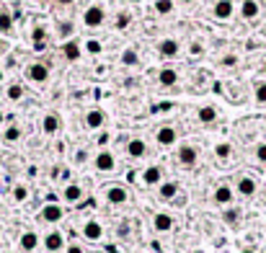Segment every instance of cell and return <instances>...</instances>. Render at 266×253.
I'll return each mask as SVG.
<instances>
[{
	"label": "cell",
	"instance_id": "obj_1",
	"mask_svg": "<svg viewBox=\"0 0 266 253\" xmlns=\"http://www.w3.org/2000/svg\"><path fill=\"white\" fill-rule=\"evenodd\" d=\"M49 75H52V70H49L47 62H41V59H34V62H28L23 67V78L31 83V85H47Z\"/></svg>",
	"mask_w": 266,
	"mask_h": 253
},
{
	"label": "cell",
	"instance_id": "obj_2",
	"mask_svg": "<svg viewBox=\"0 0 266 253\" xmlns=\"http://www.w3.org/2000/svg\"><path fill=\"white\" fill-rule=\"evenodd\" d=\"M65 246H67V235L60 228H52V230H47L41 235L44 253H65Z\"/></svg>",
	"mask_w": 266,
	"mask_h": 253
},
{
	"label": "cell",
	"instance_id": "obj_3",
	"mask_svg": "<svg viewBox=\"0 0 266 253\" xmlns=\"http://www.w3.org/2000/svg\"><path fill=\"white\" fill-rule=\"evenodd\" d=\"M233 191L235 197H243V199H254L256 191H259V181L251 173H238L233 181Z\"/></svg>",
	"mask_w": 266,
	"mask_h": 253
},
{
	"label": "cell",
	"instance_id": "obj_4",
	"mask_svg": "<svg viewBox=\"0 0 266 253\" xmlns=\"http://www.w3.org/2000/svg\"><path fill=\"white\" fill-rule=\"evenodd\" d=\"M176 166H181V168H194L197 163H199V150H197V145H191V142H181L179 147H176Z\"/></svg>",
	"mask_w": 266,
	"mask_h": 253
},
{
	"label": "cell",
	"instance_id": "obj_5",
	"mask_svg": "<svg viewBox=\"0 0 266 253\" xmlns=\"http://www.w3.org/2000/svg\"><path fill=\"white\" fill-rule=\"evenodd\" d=\"M39 220L44 222V225H49V228H57L65 220V207L57 204V202H47L39 210Z\"/></svg>",
	"mask_w": 266,
	"mask_h": 253
},
{
	"label": "cell",
	"instance_id": "obj_6",
	"mask_svg": "<svg viewBox=\"0 0 266 253\" xmlns=\"http://www.w3.org/2000/svg\"><path fill=\"white\" fill-rule=\"evenodd\" d=\"M103 202L111 204V207H124L129 202V189L122 186V184H109V186H103Z\"/></svg>",
	"mask_w": 266,
	"mask_h": 253
},
{
	"label": "cell",
	"instance_id": "obj_7",
	"mask_svg": "<svg viewBox=\"0 0 266 253\" xmlns=\"http://www.w3.org/2000/svg\"><path fill=\"white\" fill-rule=\"evenodd\" d=\"M80 235H83V241H88V243H101L103 235H106V230H103V222L98 217H88L80 225Z\"/></svg>",
	"mask_w": 266,
	"mask_h": 253
},
{
	"label": "cell",
	"instance_id": "obj_8",
	"mask_svg": "<svg viewBox=\"0 0 266 253\" xmlns=\"http://www.w3.org/2000/svg\"><path fill=\"white\" fill-rule=\"evenodd\" d=\"M103 23H106V8L101 3H91L83 10V26L85 28H101Z\"/></svg>",
	"mask_w": 266,
	"mask_h": 253
},
{
	"label": "cell",
	"instance_id": "obj_9",
	"mask_svg": "<svg viewBox=\"0 0 266 253\" xmlns=\"http://www.w3.org/2000/svg\"><path fill=\"white\" fill-rule=\"evenodd\" d=\"M93 168H96V173H114L116 171V155L109 147H101L93 155Z\"/></svg>",
	"mask_w": 266,
	"mask_h": 253
},
{
	"label": "cell",
	"instance_id": "obj_10",
	"mask_svg": "<svg viewBox=\"0 0 266 253\" xmlns=\"http://www.w3.org/2000/svg\"><path fill=\"white\" fill-rule=\"evenodd\" d=\"M155 145L158 147H176L179 145V129L173 124H160L155 129Z\"/></svg>",
	"mask_w": 266,
	"mask_h": 253
},
{
	"label": "cell",
	"instance_id": "obj_11",
	"mask_svg": "<svg viewBox=\"0 0 266 253\" xmlns=\"http://www.w3.org/2000/svg\"><path fill=\"white\" fill-rule=\"evenodd\" d=\"M62 202H65L67 207L83 204V202H85V189H83V184H78V181L65 184V189H62Z\"/></svg>",
	"mask_w": 266,
	"mask_h": 253
},
{
	"label": "cell",
	"instance_id": "obj_12",
	"mask_svg": "<svg viewBox=\"0 0 266 253\" xmlns=\"http://www.w3.org/2000/svg\"><path fill=\"white\" fill-rule=\"evenodd\" d=\"M158 57H163V59H176L181 54V41L176 39V36H163L158 41V47H155Z\"/></svg>",
	"mask_w": 266,
	"mask_h": 253
},
{
	"label": "cell",
	"instance_id": "obj_13",
	"mask_svg": "<svg viewBox=\"0 0 266 253\" xmlns=\"http://www.w3.org/2000/svg\"><path fill=\"white\" fill-rule=\"evenodd\" d=\"M41 248V235L36 230H23L18 235V251L21 253H36Z\"/></svg>",
	"mask_w": 266,
	"mask_h": 253
},
{
	"label": "cell",
	"instance_id": "obj_14",
	"mask_svg": "<svg viewBox=\"0 0 266 253\" xmlns=\"http://www.w3.org/2000/svg\"><path fill=\"white\" fill-rule=\"evenodd\" d=\"M41 132L47 137L60 135V132H62V116L57 114V111H47V114L41 116Z\"/></svg>",
	"mask_w": 266,
	"mask_h": 253
},
{
	"label": "cell",
	"instance_id": "obj_15",
	"mask_svg": "<svg viewBox=\"0 0 266 253\" xmlns=\"http://www.w3.org/2000/svg\"><path fill=\"white\" fill-rule=\"evenodd\" d=\"M212 202L217 204V207H230L233 202H235V191H233V186L230 184H217L215 186V191H212Z\"/></svg>",
	"mask_w": 266,
	"mask_h": 253
},
{
	"label": "cell",
	"instance_id": "obj_16",
	"mask_svg": "<svg viewBox=\"0 0 266 253\" xmlns=\"http://www.w3.org/2000/svg\"><path fill=\"white\" fill-rule=\"evenodd\" d=\"M83 122H85V127L91 132H101L103 127H106V111L103 109H88Z\"/></svg>",
	"mask_w": 266,
	"mask_h": 253
},
{
	"label": "cell",
	"instance_id": "obj_17",
	"mask_svg": "<svg viewBox=\"0 0 266 253\" xmlns=\"http://www.w3.org/2000/svg\"><path fill=\"white\" fill-rule=\"evenodd\" d=\"M60 54L67 59V62H78V59L83 57V44L72 36L67 41H62V47H60Z\"/></svg>",
	"mask_w": 266,
	"mask_h": 253
},
{
	"label": "cell",
	"instance_id": "obj_18",
	"mask_svg": "<svg viewBox=\"0 0 266 253\" xmlns=\"http://www.w3.org/2000/svg\"><path fill=\"white\" fill-rule=\"evenodd\" d=\"M140 181H142V186H147V189L158 186L160 181H163V168H160L158 163H153V166H147V168L140 173Z\"/></svg>",
	"mask_w": 266,
	"mask_h": 253
},
{
	"label": "cell",
	"instance_id": "obj_19",
	"mask_svg": "<svg viewBox=\"0 0 266 253\" xmlns=\"http://www.w3.org/2000/svg\"><path fill=\"white\" fill-rule=\"evenodd\" d=\"M173 228H176V220H173L168 212H155V215H153V230H155L158 235H168Z\"/></svg>",
	"mask_w": 266,
	"mask_h": 253
},
{
	"label": "cell",
	"instance_id": "obj_20",
	"mask_svg": "<svg viewBox=\"0 0 266 253\" xmlns=\"http://www.w3.org/2000/svg\"><path fill=\"white\" fill-rule=\"evenodd\" d=\"M124 150H127V158H132V160H142V158L147 155V142H145L142 137H129Z\"/></svg>",
	"mask_w": 266,
	"mask_h": 253
},
{
	"label": "cell",
	"instance_id": "obj_21",
	"mask_svg": "<svg viewBox=\"0 0 266 253\" xmlns=\"http://www.w3.org/2000/svg\"><path fill=\"white\" fill-rule=\"evenodd\" d=\"M47 44H49V31H47V26L36 23V26L31 28V47H34V52H44V49H47Z\"/></svg>",
	"mask_w": 266,
	"mask_h": 253
},
{
	"label": "cell",
	"instance_id": "obj_22",
	"mask_svg": "<svg viewBox=\"0 0 266 253\" xmlns=\"http://www.w3.org/2000/svg\"><path fill=\"white\" fill-rule=\"evenodd\" d=\"M179 80H181V72L176 67H160V72H158L160 88H173V85H179Z\"/></svg>",
	"mask_w": 266,
	"mask_h": 253
},
{
	"label": "cell",
	"instance_id": "obj_23",
	"mask_svg": "<svg viewBox=\"0 0 266 253\" xmlns=\"http://www.w3.org/2000/svg\"><path fill=\"white\" fill-rule=\"evenodd\" d=\"M233 13H235V3H233V0H217V3L212 5V16L217 21H230Z\"/></svg>",
	"mask_w": 266,
	"mask_h": 253
},
{
	"label": "cell",
	"instance_id": "obj_24",
	"mask_svg": "<svg viewBox=\"0 0 266 253\" xmlns=\"http://www.w3.org/2000/svg\"><path fill=\"white\" fill-rule=\"evenodd\" d=\"M179 191H181V186H179V181H160L158 184V197L163 199V202H173L176 197H179Z\"/></svg>",
	"mask_w": 266,
	"mask_h": 253
},
{
	"label": "cell",
	"instance_id": "obj_25",
	"mask_svg": "<svg viewBox=\"0 0 266 253\" xmlns=\"http://www.w3.org/2000/svg\"><path fill=\"white\" fill-rule=\"evenodd\" d=\"M21 137H23V127H21L18 122H10V124H5L3 135H0V140H3L5 145H16V142H21Z\"/></svg>",
	"mask_w": 266,
	"mask_h": 253
},
{
	"label": "cell",
	"instance_id": "obj_26",
	"mask_svg": "<svg viewBox=\"0 0 266 253\" xmlns=\"http://www.w3.org/2000/svg\"><path fill=\"white\" fill-rule=\"evenodd\" d=\"M54 34H57V39H60V41H67V39L75 36V23H72L70 18H60V21H57V26H54Z\"/></svg>",
	"mask_w": 266,
	"mask_h": 253
},
{
	"label": "cell",
	"instance_id": "obj_27",
	"mask_svg": "<svg viewBox=\"0 0 266 253\" xmlns=\"http://www.w3.org/2000/svg\"><path fill=\"white\" fill-rule=\"evenodd\" d=\"M217 116H220V114H217V109H215V106H210V103H207V106H199V109H197V122H199V124H215V122H217Z\"/></svg>",
	"mask_w": 266,
	"mask_h": 253
},
{
	"label": "cell",
	"instance_id": "obj_28",
	"mask_svg": "<svg viewBox=\"0 0 266 253\" xmlns=\"http://www.w3.org/2000/svg\"><path fill=\"white\" fill-rule=\"evenodd\" d=\"M259 13H261L259 0H243V3H241V16H243L246 21H254V18H259Z\"/></svg>",
	"mask_w": 266,
	"mask_h": 253
},
{
	"label": "cell",
	"instance_id": "obj_29",
	"mask_svg": "<svg viewBox=\"0 0 266 253\" xmlns=\"http://www.w3.org/2000/svg\"><path fill=\"white\" fill-rule=\"evenodd\" d=\"M241 220H243L241 210H235L233 204H230V207H225V210H223V222H225L228 228H238V225H241Z\"/></svg>",
	"mask_w": 266,
	"mask_h": 253
},
{
	"label": "cell",
	"instance_id": "obj_30",
	"mask_svg": "<svg viewBox=\"0 0 266 253\" xmlns=\"http://www.w3.org/2000/svg\"><path fill=\"white\" fill-rule=\"evenodd\" d=\"M23 96H26V88H23V83H8V88H5V98H8L10 103H18V101H23Z\"/></svg>",
	"mask_w": 266,
	"mask_h": 253
},
{
	"label": "cell",
	"instance_id": "obj_31",
	"mask_svg": "<svg viewBox=\"0 0 266 253\" xmlns=\"http://www.w3.org/2000/svg\"><path fill=\"white\" fill-rule=\"evenodd\" d=\"M13 13L10 10H5V8H0V36H8V34H13Z\"/></svg>",
	"mask_w": 266,
	"mask_h": 253
},
{
	"label": "cell",
	"instance_id": "obj_32",
	"mask_svg": "<svg viewBox=\"0 0 266 253\" xmlns=\"http://www.w3.org/2000/svg\"><path fill=\"white\" fill-rule=\"evenodd\" d=\"M153 10L158 16H171L176 10V0H153Z\"/></svg>",
	"mask_w": 266,
	"mask_h": 253
},
{
	"label": "cell",
	"instance_id": "obj_33",
	"mask_svg": "<svg viewBox=\"0 0 266 253\" xmlns=\"http://www.w3.org/2000/svg\"><path fill=\"white\" fill-rule=\"evenodd\" d=\"M119 62H122L124 67H140V54H137V49L127 47V49L122 52V57H119Z\"/></svg>",
	"mask_w": 266,
	"mask_h": 253
},
{
	"label": "cell",
	"instance_id": "obj_34",
	"mask_svg": "<svg viewBox=\"0 0 266 253\" xmlns=\"http://www.w3.org/2000/svg\"><path fill=\"white\" fill-rule=\"evenodd\" d=\"M215 158H217L220 163H228V160L233 158V145H230V142H217V145H215Z\"/></svg>",
	"mask_w": 266,
	"mask_h": 253
},
{
	"label": "cell",
	"instance_id": "obj_35",
	"mask_svg": "<svg viewBox=\"0 0 266 253\" xmlns=\"http://www.w3.org/2000/svg\"><path fill=\"white\" fill-rule=\"evenodd\" d=\"M10 197H13V202H16V204H23L28 199V186L26 184H13Z\"/></svg>",
	"mask_w": 266,
	"mask_h": 253
},
{
	"label": "cell",
	"instance_id": "obj_36",
	"mask_svg": "<svg viewBox=\"0 0 266 253\" xmlns=\"http://www.w3.org/2000/svg\"><path fill=\"white\" fill-rule=\"evenodd\" d=\"M129 23H132V13H129V10H122L119 16L114 18V28H116V31H124Z\"/></svg>",
	"mask_w": 266,
	"mask_h": 253
},
{
	"label": "cell",
	"instance_id": "obj_37",
	"mask_svg": "<svg viewBox=\"0 0 266 253\" xmlns=\"http://www.w3.org/2000/svg\"><path fill=\"white\" fill-rule=\"evenodd\" d=\"M254 98H256L259 106H266V80L256 83V88H254Z\"/></svg>",
	"mask_w": 266,
	"mask_h": 253
},
{
	"label": "cell",
	"instance_id": "obj_38",
	"mask_svg": "<svg viewBox=\"0 0 266 253\" xmlns=\"http://www.w3.org/2000/svg\"><path fill=\"white\" fill-rule=\"evenodd\" d=\"M101 49H103V47H101L98 39H88L85 47H83V52H88V54H101Z\"/></svg>",
	"mask_w": 266,
	"mask_h": 253
},
{
	"label": "cell",
	"instance_id": "obj_39",
	"mask_svg": "<svg viewBox=\"0 0 266 253\" xmlns=\"http://www.w3.org/2000/svg\"><path fill=\"white\" fill-rule=\"evenodd\" d=\"M254 155H256V160L261 163V166H266V142H259V145H256Z\"/></svg>",
	"mask_w": 266,
	"mask_h": 253
},
{
	"label": "cell",
	"instance_id": "obj_40",
	"mask_svg": "<svg viewBox=\"0 0 266 253\" xmlns=\"http://www.w3.org/2000/svg\"><path fill=\"white\" fill-rule=\"evenodd\" d=\"M65 253H85V246L78 243V241H72V243L65 246Z\"/></svg>",
	"mask_w": 266,
	"mask_h": 253
},
{
	"label": "cell",
	"instance_id": "obj_41",
	"mask_svg": "<svg viewBox=\"0 0 266 253\" xmlns=\"http://www.w3.org/2000/svg\"><path fill=\"white\" fill-rule=\"evenodd\" d=\"M220 62H223V67H235L238 65V54H225Z\"/></svg>",
	"mask_w": 266,
	"mask_h": 253
},
{
	"label": "cell",
	"instance_id": "obj_42",
	"mask_svg": "<svg viewBox=\"0 0 266 253\" xmlns=\"http://www.w3.org/2000/svg\"><path fill=\"white\" fill-rule=\"evenodd\" d=\"M85 158H88V153H85V150H75V163H78V166H83Z\"/></svg>",
	"mask_w": 266,
	"mask_h": 253
},
{
	"label": "cell",
	"instance_id": "obj_43",
	"mask_svg": "<svg viewBox=\"0 0 266 253\" xmlns=\"http://www.w3.org/2000/svg\"><path fill=\"white\" fill-rule=\"evenodd\" d=\"M5 52H8V41L0 36V54H5Z\"/></svg>",
	"mask_w": 266,
	"mask_h": 253
},
{
	"label": "cell",
	"instance_id": "obj_44",
	"mask_svg": "<svg viewBox=\"0 0 266 253\" xmlns=\"http://www.w3.org/2000/svg\"><path fill=\"white\" fill-rule=\"evenodd\" d=\"M54 3H57V5H62V8H67V5L75 3V0H54Z\"/></svg>",
	"mask_w": 266,
	"mask_h": 253
},
{
	"label": "cell",
	"instance_id": "obj_45",
	"mask_svg": "<svg viewBox=\"0 0 266 253\" xmlns=\"http://www.w3.org/2000/svg\"><path fill=\"white\" fill-rule=\"evenodd\" d=\"M98 145H101V147H103V145H109V135H106V132H103V135L98 137Z\"/></svg>",
	"mask_w": 266,
	"mask_h": 253
},
{
	"label": "cell",
	"instance_id": "obj_46",
	"mask_svg": "<svg viewBox=\"0 0 266 253\" xmlns=\"http://www.w3.org/2000/svg\"><path fill=\"white\" fill-rule=\"evenodd\" d=\"M5 119H8V116H5V111H3V109H0V127H3V124H5Z\"/></svg>",
	"mask_w": 266,
	"mask_h": 253
},
{
	"label": "cell",
	"instance_id": "obj_47",
	"mask_svg": "<svg viewBox=\"0 0 266 253\" xmlns=\"http://www.w3.org/2000/svg\"><path fill=\"white\" fill-rule=\"evenodd\" d=\"M3 83H5V70L0 67V85H3Z\"/></svg>",
	"mask_w": 266,
	"mask_h": 253
},
{
	"label": "cell",
	"instance_id": "obj_48",
	"mask_svg": "<svg viewBox=\"0 0 266 253\" xmlns=\"http://www.w3.org/2000/svg\"><path fill=\"white\" fill-rule=\"evenodd\" d=\"M176 3H181V5H189V3H194V0H176Z\"/></svg>",
	"mask_w": 266,
	"mask_h": 253
},
{
	"label": "cell",
	"instance_id": "obj_49",
	"mask_svg": "<svg viewBox=\"0 0 266 253\" xmlns=\"http://www.w3.org/2000/svg\"><path fill=\"white\" fill-rule=\"evenodd\" d=\"M241 253H256V251H254V248H243Z\"/></svg>",
	"mask_w": 266,
	"mask_h": 253
},
{
	"label": "cell",
	"instance_id": "obj_50",
	"mask_svg": "<svg viewBox=\"0 0 266 253\" xmlns=\"http://www.w3.org/2000/svg\"><path fill=\"white\" fill-rule=\"evenodd\" d=\"M261 70H264V75H266V62H264V67H261Z\"/></svg>",
	"mask_w": 266,
	"mask_h": 253
},
{
	"label": "cell",
	"instance_id": "obj_51",
	"mask_svg": "<svg viewBox=\"0 0 266 253\" xmlns=\"http://www.w3.org/2000/svg\"><path fill=\"white\" fill-rule=\"evenodd\" d=\"M264 204H266V189H264Z\"/></svg>",
	"mask_w": 266,
	"mask_h": 253
}]
</instances>
